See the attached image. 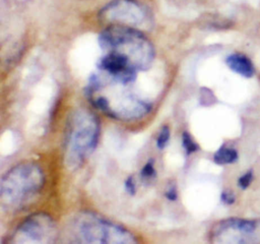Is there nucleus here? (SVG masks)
Here are the masks:
<instances>
[{"label": "nucleus", "instance_id": "1", "mask_svg": "<svg viewBox=\"0 0 260 244\" xmlns=\"http://www.w3.org/2000/svg\"><path fill=\"white\" fill-rule=\"evenodd\" d=\"M127 84L100 74H92L88 86H99L106 90L86 92L90 103L100 111L121 121H135L145 117L151 110V104L128 92Z\"/></svg>", "mask_w": 260, "mask_h": 244}, {"label": "nucleus", "instance_id": "2", "mask_svg": "<svg viewBox=\"0 0 260 244\" xmlns=\"http://www.w3.org/2000/svg\"><path fill=\"white\" fill-rule=\"evenodd\" d=\"M100 47L127 57L138 71L147 70L154 60V48L148 38L133 26L113 23L98 37Z\"/></svg>", "mask_w": 260, "mask_h": 244}, {"label": "nucleus", "instance_id": "3", "mask_svg": "<svg viewBox=\"0 0 260 244\" xmlns=\"http://www.w3.org/2000/svg\"><path fill=\"white\" fill-rule=\"evenodd\" d=\"M43 169L34 162H23L8 170L1 179L0 197L3 206L18 209L31 200L44 187Z\"/></svg>", "mask_w": 260, "mask_h": 244}, {"label": "nucleus", "instance_id": "4", "mask_svg": "<svg viewBox=\"0 0 260 244\" xmlns=\"http://www.w3.org/2000/svg\"><path fill=\"white\" fill-rule=\"evenodd\" d=\"M69 236L73 242L86 244H132L138 242L132 232L93 211L77 214L70 221Z\"/></svg>", "mask_w": 260, "mask_h": 244}, {"label": "nucleus", "instance_id": "5", "mask_svg": "<svg viewBox=\"0 0 260 244\" xmlns=\"http://www.w3.org/2000/svg\"><path fill=\"white\" fill-rule=\"evenodd\" d=\"M100 136L98 117L86 109L74 111L67 125L65 138V162L75 169L93 152Z\"/></svg>", "mask_w": 260, "mask_h": 244}, {"label": "nucleus", "instance_id": "6", "mask_svg": "<svg viewBox=\"0 0 260 244\" xmlns=\"http://www.w3.org/2000/svg\"><path fill=\"white\" fill-rule=\"evenodd\" d=\"M58 228L55 220L44 211L25 218L13 231L11 244H50L57 241Z\"/></svg>", "mask_w": 260, "mask_h": 244}, {"label": "nucleus", "instance_id": "7", "mask_svg": "<svg viewBox=\"0 0 260 244\" xmlns=\"http://www.w3.org/2000/svg\"><path fill=\"white\" fill-rule=\"evenodd\" d=\"M100 15L106 21L134 27L144 23L147 12L136 0H112L101 10Z\"/></svg>", "mask_w": 260, "mask_h": 244}, {"label": "nucleus", "instance_id": "8", "mask_svg": "<svg viewBox=\"0 0 260 244\" xmlns=\"http://www.w3.org/2000/svg\"><path fill=\"white\" fill-rule=\"evenodd\" d=\"M96 67L108 76L125 84L133 82L138 71L127 57L113 51L106 52L98 61Z\"/></svg>", "mask_w": 260, "mask_h": 244}, {"label": "nucleus", "instance_id": "9", "mask_svg": "<svg viewBox=\"0 0 260 244\" xmlns=\"http://www.w3.org/2000/svg\"><path fill=\"white\" fill-rule=\"evenodd\" d=\"M257 223L246 219H225L216 223L210 231L211 242H241V237L252 235Z\"/></svg>", "mask_w": 260, "mask_h": 244}, {"label": "nucleus", "instance_id": "10", "mask_svg": "<svg viewBox=\"0 0 260 244\" xmlns=\"http://www.w3.org/2000/svg\"><path fill=\"white\" fill-rule=\"evenodd\" d=\"M225 64L235 73L250 78L255 73V68L252 61L242 53H234L226 57Z\"/></svg>", "mask_w": 260, "mask_h": 244}, {"label": "nucleus", "instance_id": "11", "mask_svg": "<svg viewBox=\"0 0 260 244\" xmlns=\"http://www.w3.org/2000/svg\"><path fill=\"white\" fill-rule=\"evenodd\" d=\"M238 160V151L225 145L220 146L213 155V162L217 165L234 164Z\"/></svg>", "mask_w": 260, "mask_h": 244}, {"label": "nucleus", "instance_id": "12", "mask_svg": "<svg viewBox=\"0 0 260 244\" xmlns=\"http://www.w3.org/2000/svg\"><path fill=\"white\" fill-rule=\"evenodd\" d=\"M182 144L187 156H190L193 152H196L199 149L198 143L193 139L191 134L187 131H184L182 134Z\"/></svg>", "mask_w": 260, "mask_h": 244}, {"label": "nucleus", "instance_id": "13", "mask_svg": "<svg viewBox=\"0 0 260 244\" xmlns=\"http://www.w3.org/2000/svg\"><path fill=\"white\" fill-rule=\"evenodd\" d=\"M171 137V129L168 125H165L160 128L159 133L156 137V146L158 149H164L169 143Z\"/></svg>", "mask_w": 260, "mask_h": 244}, {"label": "nucleus", "instance_id": "14", "mask_svg": "<svg viewBox=\"0 0 260 244\" xmlns=\"http://www.w3.org/2000/svg\"><path fill=\"white\" fill-rule=\"evenodd\" d=\"M156 176V170L154 167V160H148L140 171V177L143 180H151Z\"/></svg>", "mask_w": 260, "mask_h": 244}, {"label": "nucleus", "instance_id": "15", "mask_svg": "<svg viewBox=\"0 0 260 244\" xmlns=\"http://www.w3.org/2000/svg\"><path fill=\"white\" fill-rule=\"evenodd\" d=\"M253 181V172L252 171H247L245 174H243L241 177L238 179V186L241 189H247L250 184Z\"/></svg>", "mask_w": 260, "mask_h": 244}, {"label": "nucleus", "instance_id": "16", "mask_svg": "<svg viewBox=\"0 0 260 244\" xmlns=\"http://www.w3.org/2000/svg\"><path fill=\"white\" fill-rule=\"evenodd\" d=\"M220 200L221 202H223L224 204H228V205H231L233 204L235 201H236V196L234 194L233 191L231 190H224L221 192L220 194Z\"/></svg>", "mask_w": 260, "mask_h": 244}, {"label": "nucleus", "instance_id": "17", "mask_svg": "<svg viewBox=\"0 0 260 244\" xmlns=\"http://www.w3.org/2000/svg\"><path fill=\"white\" fill-rule=\"evenodd\" d=\"M125 190L129 195H134L136 193V184L133 176H129L125 181Z\"/></svg>", "mask_w": 260, "mask_h": 244}, {"label": "nucleus", "instance_id": "18", "mask_svg": "<svg viewBox=\"0 0 260 244\" xmlns=\"http://www.w3.org/2000/svg\"><path fill=\"white\" fill-rule=\"evenodd\" d=\"M165 196L169 200H171V201L177 200V198H178V191H177V187H176V185L174 183L171 184L170 186H168V188H167V190L165 192Z\"/></svg>", "mask_w": 260, "mask_h": 244}]
</instances>
